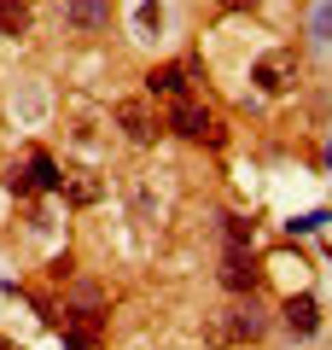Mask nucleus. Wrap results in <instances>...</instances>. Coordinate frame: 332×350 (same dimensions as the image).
I'll list each match as a JSON object with an SVG mask.
<instances>
[{"mask_svg": "<svg viewBox=\"0 0 332 350\" xmlns=\"http://www.w3.org/2000/svg\"><path fill=\"white\" fill-rule=\"evenodd\" d=\"M210 333L221 338V345H257L262 333H268V310L257 304V292L251 298H239V304H227V310L210 321Z\"/></svg>", "mask_w": 332, "mask_h": 350, "instance_id": "nucleus-1", "label": "nucleus"}, {"mask_svg": "<svg viewBox=\"0 0 332 350\" xmlns=\"http://www.w3.org/2000/svg\"><path fill=\"white\" fill-rule=\"evenodd\" d=\"M169 129L181 140H204V146H221V123L210 117V105L198 100V94H181V100H169Z\"/></svg>", "mask_w": 332, "mask_h": 350, "instance_id": "nucleus-2", "label": "nucleus"}, {"mask_svg": "<svg viewBox=\"0 0 332 350\" xmlns=\"http://www.w3.org/2000/svg\"><path fill=\"white\" fill-rule=\"evenodd\" d=\"M251 82H257L262 94H292V88L303 82V64H297L292 47H274V53H262V59L251 64Z\"/></svg>", "mask_w": 332, "mask_h": 350, "instance_id": "nucleus-3", "label": "nucleus"}, {"mask_svg": "<svg viewBox=\"0 0 332 350\" xmlns=\"http://www.w3.org/2000/svg\"><path fill=\"white\" fill-rule=\"evenodd\" d=\"M221 286L239 292V298H251V292L262 286V269H257V257H251V245H227V257H221Z\"/></svg>", "mask_w": 332, "mask_h": 350, "instance_id": "nucleus-4", "label": "nucleus"}, {"mask_svg": "<svg viewBox=\"0 0 332 350\" xmlns=\"http://www.w3.org/2000/svg\"><path fill=\"white\" fill-rule=\"evenodd\" d=\"M117 129H123L135 146H146L163 123H158V111H152V100H123V105H117Z\"/></svg>", "mask_w": 332, "mask_h": 350, "instance_id": "nucleus-5", "label": "nucleus"}, {"mask_svg": "<svg viewBox=\"0 0 332 350\" xmlns=\"http://www.w3.org/2000/svg\"><path fill=\"white\" fill-rule=\"evenodd\" d=\"M64 18H70V29H82V36H105L111 29V0H70Z\"/></svg>", "mask_w": 332, "mask_h": 350, "instance_id": "nucleus-6", "label": "nucleus"}, {"mask_svg": "<svg viewBox=\"0 0 332 350\" xmlns=\"http://www.w3.org/2000/svg\"><path fill=\"white\" fill-rule=\"evenodd\" d=\"M280 321L292 327L297 338H309V333H315V327H320V304L309 298V292H292V298L280 304Z\"/></svg>", "mask_w": 332, "mask_h": 350, "instance_id": "nucleus-7", "label": "nucleus"}, {"mask_svg": "<svg viewBox=\"0 0 332 350\" xmlns=\"http://www.w3.org/2000/svg\"><path fill=\"white\" fill-rule=\"evenodd\" d=\"M186 76H193V64H158V70L146 76V94H163V100H181V94H186Z\"/></svg>", "mask_w": 332, "mask_h": 350, "instance_id": "nucleus-8", "label": "nucleus"}, {"mask_svg": "<svg viewBox=\"0 0 332 350\" xmlns=\"http://www.w3.org/2000/svg\"><path fill=\"white\" fill-rule=\"evenodd\" d=\"M24 181H29V193H59L64 170L47 158V152H29V170H24Z\"/></svg>", "mask_w": 332, "mask_h": 350, "instance_id": "nucleus-9", "label": "nucleus"}, {"mask_svg": "<svg viewBox=\"0 0 332 350\" xmlns=\"http://www.w3.org/2000/svg\"><path fill=\"white\" fill-rule=\"evenodd\" d=\"M59 193H64V199H70V204H99V193H105V187H99V181H94V175H87V170H64Z\"/></svg>", "mask_w": 332, "mask_h": 350, "instance_id": "nucleus-10", "label": "nucleus"}, {"mask_svg": "<svg viewBox=\"0 0 332 350\" xmlns=\"http://www.w3.org/2000/svg\"><path fill=\"white\" fill-rule=\"evenodd\" d=\"M0 36H29V0H0Z\"/></svg>", "mask_w": 332, "mask_h": 350, "instance_id": "nucleus-11", "label": "nucleus"}, {"mask_svg": "<svg viewBox=\"0 0 332 350\" xmlns=\"http://www.w3.org/2000/svg\"><path fill=\"white\" fill-rule=\"evenodd\" d=\"M309 36L332 41V0H315V12H309Z\"/></svg>", "mask_w": 332, "mask_h": 350, "instance_id": "nucleus-12", "label": "nucleus"}, {"mask_svg": "<svg viewBox=\"0 0 332 350\" xmlns=\"http://www.w3.org/2000/svg\"><path fill=\"white\" fill-rule=\"evenodd\" d=\"M227 222V245H251L257 239V222H245V216H221Z\"/></svg>", "mask_w": 332, "mask_h": 350, "instance_id": "nucleus-13", "label": "nucleus"}, {"mask_svg": "<svg viewBox=\"0 0 332 350\" xmlns=\"http://www.w3.org/2000/svg\"><path fill=\"white\" fill-rule=\"evenodd\" d=\"M320 222H327V211H303V216H292L286 228H292V234H315Z\"/></svg>", "mask_w": 332, "mask_h": 350, "instance_id": "nucleus-14", "label": "nucleus"}, {"mask_svg": "<svg viewBox=\"0 0 332 350\" xmlns=\"http://www.w3.org/2000/svg\"><path fill=\"white\" fill-rule=\"evenodd\" d=\"M216 6H221V12H257L262 0H216Z\"/></svg>", "mask_w": 332, "mask_h": 350, "instance_id": "nucleus-15", "label": "nucleus"}, {"mask_svg": "<svg viewBox=\"0 0 332 350\" xmlns=\"http://www.w3.org/2000/svg\"><path fill=\"white\" fill-rule=\"evenodd\" d=\"M0 350H18V345H12V338H0Z\"/></svg>", "mask_w": 332, "mask_h": 350, "instance_id": "nucleus-16", "label": "nucleus"}, {"mask_svg": "<svg viewBox=\"0 0 332 350\" xmlns=\"http://www.w3.org/2000/svg\"><path fill=\"white\" fill-rule=\"evenodd\" d=\"M327 170H332V140H327Z\"/></svg>", "mask_w": 332, "mask_h": 350, "instance_id": "nucleus-17", "label": "nucleus"}]
</instances>
